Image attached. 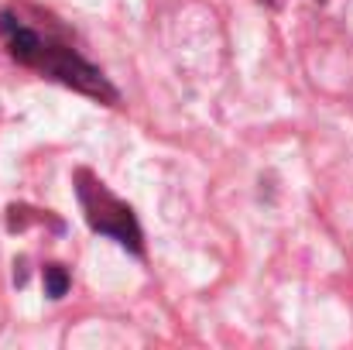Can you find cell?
Here are the masks:
<instances>
[{"mask_svg": "<svg viewBox=\"0 0 353 350\" xmlns=\"http://www.w3.org/2000/svg\"><path fill=\"white\" fill-rule=\"evenodd\" d=\"M0 38H3L14 62H21V66H28V69H34V72H41V76L90 97V100H100L107 107L120 104L117 86L93 62H86L62 35H55L48 28H34L17 10L3 7L0 10Z\"/></svg>", "mask_w": 353, "mask_h": 350, "instance_id": "6da1fadb", "label": "cell"}, {"mask_svg": "<svg viewBox=\"0 0 353 350\" xmlns=\"http://www.w3.org/2000/svg\"><path fill=\"white\" fill-rule=\"evenodd\" d=\"M76 196H79V206H83V217H86L90 231L117 240L123 251H130L137 257L144 254V233H141L134 210L120 196H114L107 189V182H100L90 168L76 172Z\"/></svg>", "mask_w": 353, "mask_h": 350, "instance_id": "7a4b0ae2", "label": "cell"}, {"mask_svg": "<svg viewBox=\"0 0 353 350\" xmlns=\"http://www.w3.org/2000/svg\"><path fill=\"white\" fill-rule=\"evenodd\" d=\"M69 285H72V278L62 264H45V295L48 299H62L69 292Z\"/></svg>", "mask_w": 353, "mask_h": 350, "instance_id": "3957f363", "label": "cell"}]
</instances>
